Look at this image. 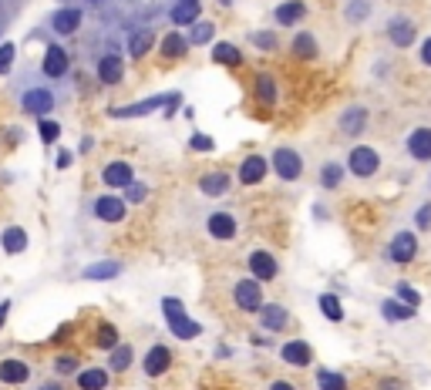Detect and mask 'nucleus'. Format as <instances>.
I'll return each instance as SVG.
<instances>
[{
    "label": "nucleus",
    "instance_id": "nucleus-1",
    "mask_svg": "<svg viewBox=\"0 0 431 390\" xmlns=\"http://www.w3.org/2000/svg\"><path fill=\"white\" fill-rule=\"evenodd\" d=\"M182 105V94H158V98H145V101H135V105H125V108H111L108 115L111 118H142V115H152V111H165V118L175 115V108Z\"/></svg>",
    "mask_w": 431,
    "mask_h": 390
},
{
    "label": "nucleus",
    "instance_id": "nucleus-2",
    "mask_svg": "<svg viewBox=\"0 0 431 390\" xmlns=\"http://www.w3.org/2000/svg\"><path fill=\"white\" fill-rule=\"evenodd\" d=\"M162 313H165V320H169V330L175 333L179 340H196V336L202 333V327L196 323V320L185 316L182 300H175V296H165V300H162Z\"/></svg>",
    "mask_w": 431,
    "mask_h": 390
},
{
    "label": "nucleus",
    "instance_id": "nucleus-3",
    "mask_svg": "<svg viewBox=\"0 0 431 390\" xmlns=\"http://www.w3.org/2000/svg\"><path fill=\"white\" fill-rule=\"evenodd\" d=\"M232 303H236L243 313H260V306H263L260 279H239V283L232 286Z\"/></svg>",
    "mask_w": 431,
    "mask_h": 390
},
{
    "label": "nucleus",
    "instance_id": "nucleus-4",
    "mask_svg": "<svg viewBox=\"0 0 431 390\" xmlns=\"http://www.w3.org/2000/svg\"><path fill=\"white\" fill-rule=\"evenodd\" d=\"M270 168H273L283 182H296L300 175H304V158H300L293 149H283V145H280V149L273 151V162H270Z\"/></svg>",
    "mask_w": 431,
    "mask_h": 390
},
{
    "label": "nucleus",
    "instance_id": "nucleus-5",
    "mask_svg": "<svg viewBox=\"0 0 431 390\" xmlns=\"http://www.w3.org/2000/svg\"><path fill=\"white\" fill-rule=\"evenodd\" d=\"M347 168L354 172L357 179H370V175L381 168V155L374 149H368V145H357V149H351V155H347Z\"/></svg>",
    "mask_w": 431,
    "mask_h": 390
},
{
    "label": "nucleus",
    "instance_id": "nucleus-6",
    "mask_svg": "<svg viewBox=\"0 0 431 390\" xmlns=\"http://www.w3.org/2000/svg\"><path fill=\"white\" fill-rule=\"evenodd\" d=\"M249 272H253V279H260V283H270V279H277L280 263L270 253H266V249H253V253H249Z\"/></svg>",
    "mask_w": 431,
    "mask_h": 390
},
{
    "label": "nucleus",
    "instance_id": "nucleus-7",
    "mask_svg": "<svg viewBox=\"0 0 431 390\" xmlns=\"http://www.w3.org/2000/svg\"><path fill=\"white\" fill-rule=\"evenodd\" d=\"M387 256H391V263H411L418 256V236L415 232H398L394 239H391V246H387Z\"/></svg>",
    "mask_w": 431,
    "mask_h": 390
},
{
    "label": "nucleus",
    "instance_id": "nucleus-8",
    "mask_svg": "<svg viewBox=\"0 0 431 390\" xmlns=\"http://www.w3.org/2000/svg\"><path fill=\"white\" fill-rule=\"evenodd\" d=\"M94 215H98L101 222H122L125 199L122 195H98V199H94Z\"/></svg>",
    "mask_w": 431,
    "mask_h": 390
},
{
    "label": "nucleus",
    "instance_id": "nucleus-9",
    "mask_svg": "<svg viewBox=\"0 0 431 390\" xmlns=\"http://www.w3.org/2000/svg\"><path fill=\"white\" fill-rule=\"evenodd\" d=\"M387 37H391V44L411 47L418 37L415 20H408V17H391V20H387Z\"/></svg>",
    "mask_w": 431,
    "mask_h": 390
},
{
    "label": "nucleus",
    "instance_id": "nucleus-10",
    "mask_svg": "<svg viewBox=\"0 0 431 390\" xmlns=\"http://www.w3.org/2000/svg\"><path fill=\"white\" fill-rule=\"evenodd\" d=\"M206 229H209V236L213 239H219V242H230L232 236H236V215L232 212H213L209 215V222H206Z\"/></svg>",
    "mask_w": 431,
    "mask_h": 390
},
{
    "label": "nucleus",
    "instance_id": "nucleus-11",
    "mask_svg": "<svg viewBox=\"0 0 431 390\" xmlns=\"http://www.w3.org/2000/svg\"><path fill=\"white\" fill-rule=\"evenodd\" d=\"M24 111L27 115H37V118H44V115H51V108H54V94L47 88H31L27 94H24Z\"/></svg>",
    "mask_w": 431,
    "mask_h": 390
},
{
    "label": "nucleus",
    "instance_id": "nucleus-12",
    "mask_svg": "<svg viewBox=\"0 0 431 390\" xmlns=\"http://www.w3.org/2000/svg\"><path fill=\"white\" fill-rule=\"evenodd\" d=\"M230 172H223V168H213V172H206L199 179V192L206 195V199H219V195L230 192Z\"/></svg>",
    "mask_w": 431,
    "mask_h": 390
},
{
    "label": "nucleus",
    "instance_id": "nucleus-13",
    "mask_svg": "<svg viewBox=\"0 0 431 390\" xmlns=\"http://www.w3.org/2000/svg\"><path fill=\"white\" fill-rule=\"evenodd\" d=\"M142 367H145V377H162L172 367V350L165 344H155L149 350V357L142 360Z\"/></svg>",
    "mask_w": 431,
    "mask_h": 390
},
{
    "label": "nucleus",
    "instance_id": "nucleus-14",
    "mask_svg": "<svg viewBox=\"0 0 431 390\" xmlns=\"http://www.w3.org/2000/svg\"><path fill=\"white\" fill-rule=\"evenodd\" d=\"M101 182H105L108 189H125V185H132L135 182V172L128 162H108L101 168Z\"/></svg>",
    "mask_w": 431,
    "mask_h": 390
},
{
    "label": "nucleus",
    "instance_id": "nucleus-15",
    "mask_svg": "<svg viewBox=\"0 0 431 390\" xmlns=\"http://www.w3.org/2000/svg\"><path fill=\"white\" fill-rule=\"evenodd\" d=\"M266 172H270V162L263 155H246L243 165H239V182L243 185H260L266 179Z\"/></svg>",
    "mask_w": 431,
    "mask_h": 390
},
{
    "label": "nucleus",
    "instance_id": "nucleus-16",
    "mask_svg": "<svg viewBox=\"0 0 431 390\" xmlns=\"http://www.w3.org/2000/svg\"><path fill=\"white\" fill-rule=\"evenodd\" d=\"M125 77V64L118 54H105V58L98 61V81L108 84V88H115V84H122Z\"/></svg>",
    "mask_w": 431,
    "mask_h": 390
},
{
    "label": "nucleus",
    "instance_id": "nucleus-17",
    "mask_svg": "<svg viewBox=\"0 0 431 390\" xmlns=\"http://www.w3.org/2000/svg\"><path fill=\"white\" fill-rule=\"evenodd\" d=\"M280 357H283V363H290V367H310L313 350H310L307 340H290V344H283Z\"/></svg>",
    "mask_w": 431,
    "mask_h": 390
},
{
    "label": "nucleus",
    "instance_id": "nucleus-18",
    "mask_svg": "<svg viewBox=\"0 0 431 390\" xmlns=\"http://www.w3.org/2000/svg\"><path fill=\"white\" fill-rule=\"evenodd\" d=\"M260 323L266 333H280L287 323H290V316H287V310L280 306V303H263L260 306Z\"/></svg>",
    "mask_w": 431,
    "mask_h": 390
},
{
    "label": "nucleus",
    "instance_id": "nucleus-19",
    "mask_svg": "<svg viewBox=\"0 0 431 390\" xmlns=\"http://www.w3.org/2000/svg\"><path fill=\"white\" fill-rule=\"evenodd\" d=\"M408 155L415 162H431V128H415L408 135Z\"/></svg>",
    "mask_w": 431,
    "mask_h": 390
},
{
    "label": "nucleus",
    "instance_id": "nucleus-20",
    "mask_svg": "<svg viewBox=\"0 0 431 390\" xmlns=\"http://www.w3.org/2000/svg\"><path fill=\"white\" fill-rule=\"evenodd\" d=\"M41 68H44L47 77H64L68 75V54H64L61 44H51L44 51V61H41Z\"/></svg>",
    "mask_w": 431,
    "mask_h": 390
},
{
    "label": "nucleus",
    "instance_id": "nucleus-21",
    "mask_svg": "<svg viewBox=\"0 0 431 390\" xmlns=\"http://www.w3.org/2000/svg\"><path fill=\"white\" fill-rule=\"evenodd\" d=\"M364 128H368V108L354 105V108H347V111L340 115V132H344V135L357 138Z\"/></svg>",
    "mask_w": 431,
    "mask_h": 390
},
{
    "label": "nucleus",
    "instance_id": "nucleus-22",
    "mask_svg": "<svg viewBox=\"0 0 431 390\" xmlns=\"http://www.w3.org/2000/svg\"><path fill=\"white\" fill-rule=\"evenodd\" d=\"M27 377H31V367L24 360H17V357H7V360H0V380L4 384H27Z\"/></svg>",
    "mask_w": 431,
    "mask_h": 390
},
{
    "label": "nucleus",
    "instance_id": "nucleus-23",
    "mask_svg": "<svg viewBox=\"0 0 431 390\" xmlns=\"http://www.w3.org/2000/svg\"><path fill=\"white\" fill-rule=\"evenodd\" d=\"M253 94L260 105H277V77L273 75H256L253 77Z\"/></svg>",
    "mask_w": 431,
    "mask_h": 390
},
{
    "label": "nucleus",
    "instance_id": "nucleus-24",
    "mask_svg": "<svg viewBox=\"0 0 431 390\" xmlns=\"http://www.w3.org/2000/svg\"><path fill=\"white\" fill-rule=\"evenodd\" d=\"M51 27H54V34H75V30L81 27V11H77V7L58 11V14L51 17Z\"/></svg>",
    "mask_w": 431,
    "mask_h": 390
},
{
    "label": "nucleus",
    "instance_id": "nucleus-25",
    "mask_svg": "<svg viewBox=\"0 0 431 390\" xmlns=\"http://www.w3.org/2000/svg\"><path fill=\"white\" fill-rule=\"evenodd\" d=\"M199 0H179L175 7H172V24L175 27H185V24H196L199 20Z\"/></svg>",
    "mask_w": 431,
    "mask_h": 390
},
{
    "label": "nucleus",
    "instance_id": "nucleus-26",
    "mask_svg": "<svg viewBox=\"0 0 431 390\" xmlns=\"http://www.w3.org/2000/svg\"><path fill=\"white\" fill-rule=\"evenodd\" d=\"M307 17V4L304 0H287V4H280L277 7V20L283 27H290V24H300Z\"/></svg>",
    "mask_w": 431,
    "mask_h": 390
},
{
    "label": "nucleus",
    "instance_id": "nucleus-27",
    "mask_svg": "<svg viewBox=\"0 0 431 390\" xmlns=\"http://www.w3.org/2000/svg\"><path fill=\"white\" fill-rule=\"evenodd\" d=\"M213 61L216 64H223V68H239V64H243V54H239V47L236 44L219 41V44H213Z\"/></svg>",
    "mask_w": 431,
    "mask_h": 390
},
{
    "label": "nucleus",
    "instance_id": "nucleus-28",
    "mask_svg": "<svg viewBox=\"0 0 431 390\" xmlns=\"http://www.w3.org/2000/svg\"><path fill=\"white\" fill-rule=\"evenodd\" d=\"M0 242H4V253H24L27 249V232L20 229V225H11V229H4V236H0Z\"/></svg>",
    "mask_w": 431,
    "mask_h": 390
},
{
    "label": "nucleus",
    "instance_id": "nucleus-29",
    "mask_svg": "<svg viewBox=\"0 0 431 390\" xmlns=\"http://www.w3.org/2000/svg\"><path fill=\"white\" fill-rule=\"evenodd\" d=\"M118 272H122V263L105 259V263H92V266L85 270V279H98V283H105V279H115Z\"/></svg>",
    "mask_w": 431,
    "mask_h": 390
},
{
    "label": "nucleus",
    "instance_id": "nucleus-30",
    "mask_svg": "<svg viewBox=\"0 0 431 390\" xmlns=\"http://www.w3.org/2000/svg\"><path fill=\"white\" fill-rule=\"evenodd\" d=\"M132 360H135V350H132L128 344L111 346V357H108V367H111L115 374H125V370L132 367Z\"/></svg>",
    "mask_w": 431,
    "mask_h": 390
},
{
    "label": "nucleus",
    "instance_id": "nucleus-31",
    "mask_svg": "<svg viewBox=\"0 0 431 390\" xmlns=\"http://www.w3.org/2000/svg\"><path fill=\"white\" fill-rule=\"evenodd\" d=\"M77 387L81 390H105L108 387V370H101V367L81 370V374H77Z\"/></svg>",
    "mask_w": 431,
    "mask_h": 390
},
{
    "label": "nucleus",
    "instance_id": "nucleus-32",
    "mask_svg": "<svg viewBox=\"0 0 431 390\" xmlns=\"http://www.w3.org/2000/svg\"><path fill=\"white\" fill-rule=\"evenodd\" d=\"M381 316L391 320V323H401V320H411L415 316V306H408V303H401V300H387V303H381Z\"/></svg>",
    "mask_w": 431,
    "mask_h": 390
},
{
    "label": "nucleus",
    "instance_id": "nucleus-33",
    "mask_svg": "<svg viewBox=\"0 0 431 390\" xmlns=\"http://www.w3.org/2000/svg\"><path fill=\"white\" fill-rule=\"evenodd\" d=\"M185 51H189V41H185L182 34H169V37L162 41V58H165V61L185 58Z\"/></svg>",
    "mask_w": 431,
    "mask_h": 390
},
{
    "label": "nucleus",
    "instance_id": "nucleus-34",
    "mask_svg": "<svg viewBox=\"0 0 431 390\" xmlns=\"http://www.w3.org/2000/svg\"><path fill=\"white\" fill-rule=\"evenodd\" d=\"M293 54L296 61H313L317 58V41H313V34H296V41H293Z\"/></svg>",
    "mask_w": 431,
    "mask_h": 390
},
{
    "label": "nucleus",
    "instance_id": "nucleus-35",
    "mask_svg": "<svg viewBox=\"0 0 431 390\" xmlns=\"http://www.w3.org/2000/svg\"><path fill=\"white\" fill-rule=\"evenodd\" d=\"M152 44H155V37H152V30H139V34H132V44H128V54L139 61V58H145L149 51H152Z\"/></svg>",
    "mask_w": 431,
    "mask_h": 390
},
{
    "label": "nucleus",
    "instance_id": "nucleus-36",
    "mask_svg": "<svg viewBox=\"0 0 431 390\" xmlns=\"http://www.w3.org/2000/svg\"><path fill=\"white\" fill-rule=\"evenodd\" d=\"M320 313L330 320V323H340L344 320V306H340V296H334V293H323L320 300Z\"/></svg>",
    "mask_w": 431,
    "mask_h": 390
},
{
    "label": "nucleus",
    "instance_id": "nucleus-37",
    "mask_svg": "<svg viewBox=\"0 0 431 390\" xmlns=\"http://www.w3.org/2000/svg\"><path fill=\"white\" fill-rule=\"evenodd\" d=\"M340 182H344V165L340 162H327L320 168V185L323 189H340Z\"/></svg>",
    "mask_w": 431,
    "mask_h": 390
},
{
    "label": "nucleus",
    "instance_id": "nucleus-38",
    "mask_svg": "<svg viewBox=\"0 0 431 390\" xmlns=\"http://www.w3.org/2000/svg\"><path fill=\"white\" fill-rule=\"evenodd\" d=\"M317 387L320 390H347V377L337 370H317Z\"/></svg>",
    "mask_w": 431,
    "mask_h": 390
},
{
    "label": "nucleus",
    "instance_id": "nucleus-39",
    "mask_svg": "<svg viewBox=\"0 0 431 390\" xmlns=\"http://www.w3.org/2000/svg\"><path fill=\"white\" fill-rule=\"evenodd\" d=\"M94 346H101V350H111V346H118V330H115V323H98V333H94Z\"/></svg>",
    "mask_w": 431,
    "mask_h": 390
},
{
    "label": "nucleus",
    "instance_id": "nucleus-40",
    "mask_svg": "<svg viewBox=\"0 0 431 390\" xmlns=\"http://www.w3.org/2000/svg\"><path fill=\"white\" fill-rule=\"evenodd\" d=\"M213 34H216V27L209 24V20H196V24H192V34H189L185 41L202 47V44H209V41H213Z\"/></svg>",
    "mask_w": 431,
    "mask_h": 390
},
{
    "label": "nucleus",
    "instance_id": "nucleus-41",
    "mask_svg": "<svg viewBox=\"0 0 431 390\" xmlns=\"http://www.w3.org/2000/svg\"><path fill=\"white\" fill-rule=\"evenodd\" d=\"M54 370H58L61 377L77 374V357H75V353H61V357L54 360Z\"/></svg>",
    "mask_w": 431,
    "mask_h": 390
},
{
    "label": "nucleus",
    "instance_id": "nucleus-42",
    "mask_svg": "<svg viewBox=\"0 0 431 390\" xmlns=\"http://www.w3.org/2000/svg\"><path fill=\"white\" fill-rule=\"evenodd\" d=\"M37 132H41V141H58V138H61V125H58V121L41 118V125H37Z\"/></svg>",
    "mask_w": 431,
    "mask_h": 390
},
{
    "label": "nucleus",
    "instance_id": "nucleus-43",
    "mask_svg": "<svg viewBox=\"0 0 431 390\" xmlns=\"http://www.w3.org/2000/svg\"><path fill=\"white\" fill-rule=\"evenodd\" d=\"M14 58H17L14 44H0V75H7V71L14 68Z\"/></svg>",
    "mask_w": 431,
    "mask_h": 390
},
{
    "label": "nucleus",
    "instance_id": "nucleus-44",
    "mask_svg": "<svg viewBox=\"0 0 431 390\" xmlns=\"http://www.w3.org/2000/svg\"><path fill=\"white\" fill-rule=\"evenodd\" d=\"M253 44L260 47V51H273V47H277V37H273L270 30H256V34H253Z\"/></svg>",
    "mask_w": 431,
    "mask_h": 390
},
{
    "label": "nucleus",
    "instance_id": "nucleus-45",
    "mask_svg": "<svg viewBox=\"0 0 431 390\" xmlns=\"http://www.w3.org/2000/svg\"><path fill=\"white\" fill-rule=\"evenodd\" d=\"M125 199L128 202H145V195H149V185H142V182H132V185H125Z\"/></svg>",
    "mask_w": 431,
    "mask_h": 390
},
{
    "label": "nucleus",
    "instance_id": "nucleus-46",
    "mask_svg": "<svg viewBox=\"0 0 431 390\" xmlns=\"http://www.w3.org/2000/svg\"><path fill=\"white\" fill-rule=\"evenodd\" d=\"M398 296H401V303H408V306H415V310H418V303H421L418 289H411L408 283H398Z\"/></svg>",
    "mask_w": 431,
    "mask_h": 390
},
{
    "label": "nucleus",
    "instance_id": "nucleus-47",
    "mask_svg": "<svg viewBox=\"0 0 431 390\" xmlns=\"http://www.w3.org/2000/svg\"><path fill=\"white\" fill-rule=\"evenodd\" d=\"M415 222H418V229H421V232H425V229H431V202H425V206L415 212Z\"/></svg>",
    "mask_w": 431,
    "mask_h": 390
},
{
    "label": "nucleus",
    "instance_id": "nucleus-48",
    "mask_svg": "<svg viewBox=\"0 0 431 390\" xmlns=\"http://www.w3.org/2000/svg\"><path fill=\"white\" fill-rule=\"evenodd\" d=\"M192 149H196V151H213V149H216V141H213L209 135L196 132V135H192Z\"/></svg>",
    "mask_w": 431,
    "mask_h": 390
},
{
    "label": "nucleus",
    "instance_id": "nucleus-49",
    "mask_svg": "<svg viewBox=\"0 0 431 390\" xmlns=\"http://www.w3.org/2000/svg\"><path fill=\"white\" fill-rule=\"evenodd\" d=\"M71 162H75V155H71L68 149L58 151V168H71Z\"/></svg>",
    "mask_w": 431,
    "mask_h": 390
},
{
    "label": "nucleus",
    "instance_id": "nucleus-50",
    "mask_svg": "<svg viewBox=\"0 0 431 390\" xmlns=\"http://www.w3.org/2000/svg\"><path fill=\"white\" fill-rule=\"evenodd\" d=\"M381 390H404V384L394 380V377H387V380H381Z\"/></svg>",
    "mask_w": 431,
    "mask_h": 390
},
{
    "label": "nucleus",
    "instance_id": "nucleus-51",
    "mask_svg": "<svg viewBox=\"0 0 431 390\" xmlns=\"http://www.w3.org/2000/svg\"><path fill=\"white\" fill-rule=\"evenodd\" d=\"M421 64H428V68H431V37L421 44Z\"/></svg>",
    "mask_w": 431,
    "mask_h": 390
},
{
    "label": "nucleus",
    "instance_id": "nucleus-52",
    "mask_svg": "<svg viewBox=\"0 0 431 390\" xmlns=\"http://www.w3.org/2000/svg\"><path fill=\"white\" fill-rule=\"evenodd\" d=\"M7 313H11V300L0 303V330H4V323H7Z\"/></svg>",
    "mask_w": 431,
    "mask_h": 390
},
{
    "label": "nucleus",
    "instance_id": "nucleus-53",
    "mask_svg": "<svg viewBox=\"0 0 431 390\" xmlns=\"http://www.w3.org/2000/svg\"><path fill=\"white\" fill-rule=\"evenodd\" d=\"M270 390H296V387H293V384H287V380H273V384H270Z\"/></svg>",
    "mask_w": 431,
    "mask_h": 390
},
{
    "label": "nucleus",
    "instance_id": "nucleus-54",
    "mask_svg": "<svg viewBox=\"0 0 431 390\" xmlns=\"http://www.w3.org/2000/svg\"><path fill=\"white\" fill-rule=\"evenodd\" d=\"M37 390H64V384H41Z\"/></svg>",
    "mask_w": 431,
    "mask_h": 390
},
{
    "label": "nucleus",
    "instance_id": "nucleus-55",
    "mask_svg": "<svg viewBox=\"0 0 431 390\" xmlns=\"http://www.w3.org/2000/svg\"><path fill=\"white\" fill-rule=\"evenodd\" d=\"M223 4H230V0H223Z\"/></svg>",
    "mask_w": 431,
    "mask_h": 390
},
{
    "label": "nucleus",
    "instance_id": "nucleus-56",
    "mask_svg": "<svg viewBox=\"0 0 431 390\" xmlns=\"http://www.w3.org/2000/svg\"><path fill=\"white\" fill-rule=\"evenodd\" d=\"M92 4H98V0H92Z\"/></svg>",
    "mask_w": 431,
    "mask_h": 390
}]
</instances>
